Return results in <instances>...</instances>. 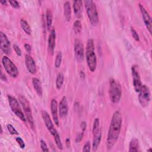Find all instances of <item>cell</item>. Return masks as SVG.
<instances>
[{
	"mask_svg": "<svg viewBox=\"0 0 152 152\" xmlns=\"http://www.w3.org/2000/svg\"><path fill=\"white\" fill-rule=\"evenodd\" d=\"M122 116L119 111H115L112 117L110 126L109 128L106 146L108 150L112 148L117 142L121 129Z\"/></svg>",
	"mask_w": 152,
	"mask_h": 152,
	"instance_id": "obj_1",
	"label": "cell"
},
{
	"mask_svg": "<svg viewBox=\"0 0 152 152\" xmlns=\"http://www.w3.org/2000/svg\"><path fill=\"white\" fill-rule=\"evenodd\" d=\"M86 56L88 67L90 71L94 72L97 66V59L94 51V46L93 40L91 39L88 40L86 49Z\"/></svg>",
	"mask_w": 152,
	"mask_h": 152,
	"instance_id": "obj_2",
	"label": "cell"
},
{
	"mask_svg": "<svg viewBox=\"0 0 152 152\" xmlns=\"http://www.w3.org/2000/svg\"><path fill=\"white\" fill-rule=\"evenodd\" d=\"M109 97L111 102L117 103L119 102L122 96V88L121 84L115 79L110 78L109 82Z\"/></svg>",
	"mask_w": 152,
	"mask_h": 152,
	"instance_id": "obj_3",
	"label": "cell"
},
{
	"mask_svg": "<svg viewBox=\"0 0 152 152\" xmlns=\"http://www.w3.org/2000/svg\"><path fill=\"white\" fill-rule=\"evenodd\" d=\"M84 3L87 16L91 24L93 26L96 25L99 21V16L96 4L91 0L84 1Z\"/></svg>",
	"mask_w": 152,
	"mask_h": 152,
	"instance_id": "obj_4",
	"label": "cell"
},
{
	"mask_svg": "<svg viewBox=\"0 0 152 152\" xmlns=\"http://www.w3.org/2000/svg\"><path fill=\"white\" fill-rule=\"evenodd\" d=\"M19 101L20 102V104H21V106L23 107L24 115L26 116V119L28 122V124H30L31 128L32 129H34V121H33V118L31 110V107L30 106L29 102L27 99V98L22 95H20L18 96Z\"/></svg>",
	"mask_w": 152,
	"mask_h": 152,
	"instance_id": "obj_5",
	"label": "cell"
},
{
	"mask_svg": "<svg viewBox=\"0 0 152 152\" xmlns=\"http://www.w3.org/2000/svg\"><path fill=\"white\" fill-rule=\"evenodd\" d=\"M7 97H8L9 105H10L12 112L19 119H20L22 121L25 122L26 121V116L20 106V104L18 103V100H17V99L11 95H8Z\"/></svg>",
	"mask_w": 152,
	"mask_h": 152,
	"instance_id": "obj_6",
	"label": "cell"
},
{
	"mask_svg": "<svg viewBox=\"0 0 152 152\" xmlns=\"http://www.w3.org/2000/svg\"><path fill=\"white\" fill-rule=\"evenodd\" d=\"M1 61L7 74L12 78H16L18 75V71L12 61L7 56H4Z\"/></svg>",
	"mask_w": 152,
	"mask_h": 152,
	"instance_id": "obj_7",
	"label": "cell"
},
{
	"mask_svg": "<svg viewBox=\"0 0 152 152\" xmlns=\"http://www.w3.org/2000/svg\"><path fill=\"white\" fill-rule=\"evenodd\" d=\"M93 145L92 148L93 151H96L101 141L102 134L100 130L99 125V120L98 118H96L94 121L93 126Z\"/></svg>",
	"mask_w": 152,
	"mask_h": 152,
	"instance_id": "obj_8",
	"label": "cell"
},
{
	"mask_svg": "<svg viewBox=\"0 0 152 152\" xmlns=\"http://www.w3.org/2000/svg\"><path fill=\"white\" fill-rule=\"evenodd\" d=\"M138 95V100L142 107H146L150 102V91L149 88L145 85H142Z\"/></svg>",
	"mask_w": 152,
	"mask_h": 152,
	"instance_id": "obj_9",
	"label": "cell"
},
{
	"mask_svg": "<svg viewBox=\"0 0 152 152\" xmlns=\"http://www.w3.org/2000/svg\"><path fill=\"white\" fill-rule=\"evenodd\" d=\"M42 117L43 118V120L45 124V126H46L47 129H48V131H49L50 134L53 136L54 139L58 137H59V135L56 129H55L48 113L44 110L42 111Z\"/></svg>",
	"mask_w": 152,
	"mask_h": 152,
	"instance_id": "obj_10",
	"label": "cell"
},
{
	"mask_svg": "<svg viewBox=\"0 0 152 152\" xmlns=\"http://www.w3.org/2000/svg\"><path fill=\"white\" fill-rule=\"evenodd\" d=\"M131 73L133 80V86L134 90L137 93H138L141 86L142 83L141 81L140 75L138 69V67L136 65H132L131 67Z\"/></svg>",
	"mask_w": 152,
	"mask_h": 152,
	"instance_id": "obj_11",
	"label": "cell"
},
{
	"mask_svg": "<svg viewBox=\"0 0 152 152\" xmlns=\"http://www.w3.org/2000/svg\"><path fill=\"white\" fill-rule=\"evenodd\" d=\"M74 50L76 59L78 61H82L84 59V46L80 40L75 39Z\"/></svg>",
	"mask_w": 152,
	"mask_h": 152,
	"instance_id": "obj_12",
	"label": "cell"
},
{
	"mask_svg": "<svg viewBox=\"0 0 152 152\" xmlns=\"http://www.w3.org/2000/svg\"><path fill=\"white\" fill-rule=\"evenodd\" d=\"M0 44L2 51L6 55H10L11 51L10 42L6 34L2 31L0 32Z\"/></svg>",
	"mask_w": 152,
	"mask_h": 152,
	"instance_id": "obj_13",
	"label": "cell"
},
{
	"mask_svg": "<svg viewBox=\"0 0 152 152\" xmlns=\"http://www.w3.org/2000/svg\"><path fill=\"white\" fill-rule=\"evenodd\" d=\"M139 8L141 11V13L142 14V19L144 22V24L148 30L149 33L151 34V29H152V26H151V18L148 14V12L147 11L144 7L141 4H139Z\"/></svg>",
	"mask_w": 152,
	"mask_h": 152,
	"instance_id": "obj_14",
	"label": "cell"
},
{
	"mask_svg": "<svg viewBox=\"0 0 152 152\" xmlns=\"http://www.w3.org/2000/svg\"><path fill=\"white\" fill-rule=\"evenodd\" d=\"M58 104L55 99H52L50 101V111L52 115L54 123L57 126H59V119H58Z\"/></svg>",
	"mask_w": 152,
	"mask_h": 152,
	"instance_id": "obj_15",
	"label": "cell"
},
{
	"mask_svg": "<svg viewBox=\"0 0 152 152\" xmlns=\"http://www.w3.org/2000/svg\"><path fill=\"white\" fill-rule=\"evenodd\" d=\"M58 109L60 117L64 118L66 116L68 112V104L67 99L65 96H64L58 104Z\"/></svg>",
	"mask_w": 152,
	"mask_h": 152,
	"instance_id": "obj_16",
	"label": "cell"
},
{
	"mask_svg": "<svg viewBox=\"0 0 152 152\" xmlns=\"http://www.w3.org/2000/svg\"><path fill=\"white\" fill-rule=\"evenodd\" d=\"M25 64L28 72L31 74H34L36 72V66L34 59L32 57L27 54L25 56Z\"/></svg>",
	"mask_w": 152,
	"mask_h": 152,
	"instance_id": "obj_17",
	"label": "cell"
},
{
	"mask_svg": "<svg viewBox=\"0 0 152 152\" xmlns=\"http://www.w3.org/2000/svg\"><path fill=\"white\" fill-rule=\"evenodd\" d=\"M55 39H56V33L55 29H52L50 31V33L48 38V51L50 55H53L54 52L55 46Z\"/></svg>",
	"mask_w": 152,
	"mask_h": 152,
	"instance_id": "obj_18",
	"label": "cell"
},
{
	"mask_svg": "<svg viewBox=\"0 0 152 152\" xmlns=\"http://www.w3.org/2000/svg\"><path fill=\"white\" fill-rule=\"evenodd\" d=\"M73 10H74V14L77 18L81 17L82 11H83V1H74Z\"/></svg>",
	"mask_w": 152,
	"mask_h": 152,
	"instance_id": "obj_19",
	"label": "cell"
},
{
	"mask_svg": "<svg viewBox=\"0 0 152 152\" xmlns=\"http://www.w3.org/2000/svg\"><path fill=\"white\" fill-rule=\"evenodd\" d=\"M32 84L34 90L36 91L37 95L39 96H42L43 94V90L40 80L37 78L34 77L32 78Z\"/></svg>",
	"mask_w": 152,
	"mask_h": 152,
	"instance_id": "obj_20",
	"label": "cell"
},
{
	"mask_svg": "<svg viewBox=\"0 0 152 152\" xmlns=\"http://www.w3.org/2000/svg\"><path fill=\"white\" fill-rule=\"evenodd\" d=\"M140 151L139 141L137 138H133L131 140L129 145V151L137 152Z\"/></svg>",
	"mask_w": 152,
	"mask_h": 152,
	"instance_id": "obj_21",
	"label": "cell"
},
{
	"mask_svg": "<svg viewBox=\"0 0 152 152\" xmlns=\"http://www.w3.org/2000/svg\"><path fill=\"white\" fill-rule=\"evenodd\" d=\"M64 14L66 21H69L71 17V11L69 2L66 1L64 4Z\"/></svg>",
	"mask_w": 152,
	"mask_h": 152,
	"instance_id": "obj_22",
	"label": "cell"
},
{
	"mask_svg": "<svg viewBox=\"0 0 152 152\" xmlns=\"http://www.w3.org/2000/svg\"><path fill=\"white\" fill-rule=\"evenodd\" d=\"M20 25L23 30V31L27 34V35H30L31 33V30L30 28V26L28 24V23L24 20L21 18L20 20Z\"/></svg>",
	"mask_w": 152,
	"mask_h": 152,
	"instance_id": "obj_23",
	"label": "cell"
},
{
	"mask_svg": "<svg viewBox=\"0 0 152 152\" xmlns=\"http://www.w3.org/2000/svg\"><path fill=\"white\" fill-rule=\"evenodd\" d=\"M46 27L48 30H50L52 23V13L50 9H47L46 11Z\"/></svg>",
	"mask_w": 152,
	"mask_h": 152,
	"instance_id": "obj_24",
	"label": "cell"
},
{
	"mask_svg": "<svg viewBox=\"0 0 152 152\" xmlns=\"http://www.w3.org/2000/svg\"><path fill=\"white\" fill-rule=\"evenodd\" d=\"M64 80V77L63 74L59 73L57 75L56 78V87L57 89L59 90L62 87Z\"/></svg>",
	"mask_w": 152,
	"mask_h": 152,
	"instance_id": "obj_25",
	"label": "cell"
},
{
	"mask_svg": "<svg viewBox=\"0 0 152 152\" xmlns=\"http://www.w3.org/2000/svg\"><path fill=\"white\" fill-rule=\"evenodd\" d=\"M82 28V26L81 21L80 20H76L74 21L73 24V30L75 32V33L78 34L81 32Z\"/></svg>",
	"mask_w": 152,
	"mask_h": 152,
	"instance_id": "obj_26",
	"label": "cell"
},
{
	"mask_svg": "<svg viewBox=\"0 0 152 152\" xmlns=\"http://www.w3.org/2000/svg\"><path fill=\"white\" fill-rule=\"evenodd\" d=\"M62 54L61 52H59L56 54L55 60V68H58L60 66V65L61 64V62H62Z\"/></svg>",
	"mask_w": 152,
	"mask_h": 152,
	"instance_id": "obj_27",
	"label": "cell"
},
{
	"mask_svg": "<svg viewBox=\"0 0 152 152\" xmlns=\"http://www.w3.org/2000/svg\"><path fill=\"white\" fill-rule=\"evenodd\" d=\"M7 129H8V131H9V132L12 134V135H17L18 134L17 131L15 129V128L10 124H8L7 125Z\"/></svg>",
	"mask_w": 152,
	"mask_h": 152,
	"instance_id": "obj_28",
	"label": "cell"
},
{
	"mask_svg": "<svg viewBox=\"0 0 152 152\" xmlns=\"http://www.w3.org/2000/svg\"><path fill=\"white\" fill-rule=\"evenodd\" d=\"M131 35L132 36V37L136 40V41H139L140 40V37H139V36L137 33V32L135 31V30L131 27Z\"/></svg>",
	"mask_w": 152,
	"mask_h": 152,
	"instance_id": "obj_29",
	"label": "cell"
},
{
	"mask_svg": "<svg viewBox=\"0 0 152 152\" xmlns=\"http://www.w3.org/2000/svg\"><path fill=\"white\" fill-rule=\"evenodd\" d=\"M40 147L42 151H49V149L48 148V146L46 145V143L43 140H40Z\"/></svg>",
	"mask_w": 152,
	"mask_h": 152,
	"instance_id": "obj_30",
	"label": "cell"
},
{
	"mask_svg": "<svg viewBox=\"0 0 152 152\" xmlns=\"http://www.w3.org/2000/svg\"><path fill=\"white\" fill-rule=\"evenodd\" d=\"M15 140L17 142V143L18 144V145H19V146L21 148H25V143H24V141L23 140V139L21 137H16Z\"/></svg>",
	"mask_w": 152,
	"mask_h": 152,
	"instance_id": "obj_31",
	"label": "cell"
},
{
	"mask_svg": "<svg viewBox=\"0 0 152 152\" xmlns=\"http://www.w3.org/2000/svg\"><path fill=\"white\" fill-rule=\"evenodd\" d=\"M90 142L89 141H87L85 142L84 147H83V151H90Z\"/></svg>",
	"mask_w": 152,
	"mask_h": 152,
	"instance_id": "obj_32",
	"label": "cell"
},
{
	"mask_svg": "<svg viewBox=\"0 0 152 152\" xmlns=\"http://www.w3.org/2000/svg\"><path fill=\"white\" fill-rule=\"evenodd\" d=\"M13 48H14V50L15 52L16 53V54L18 56H21V50L20 48L16 44H14L13 45Z\"/></svg>",
	"mask_w": 152,
	"mask_h": 152,
	"instance_id": "obj_33",
	"label": "cell"
},
{
	"mask_svg": "<svg viewBox=\"0 0 152 152\" xmlns=\"http://www.w3.org/2000/svg\"><path fill=\"white\" fill-rule=\"evenodd\" d=\"M8 2L10 4V5L15 8H20V5L19 3L18 2V1H15V0H13V1H9Z\"/></svg>",
	"mask_w": 152,
	"mask_h": 152,
	"instance_id": "obj_34",
	"label": "cell"
},
{
	"mask_svg": "<svg viewBox=\"0 0 152 152\" xmlns=\"http://www.w3.org/2000/svg\"><path fill=\"white\" fill-rule=\"evenodd\" d=\"M83 135H84V132L83 131L81 133H80V134L77 135V138H76V140H75L77 142H79L80 141H81V140H82V138H83Z\"/></svg>",
	"mask_w": 152,
	"mask_h": 152,
	"instance_id": "obj_35",
	"label": "cell"
},
{
	"mask_svg": "<svg viewBox=\"0 0 152 152\" xmlns=\"http://www.w3.org/2000/svg\"><path fill=\"white\" fill-rule=\"evenodd\" d=\"M24 48H25L26 50L28 53H30V52H31V46H30L29 44H28V43L24 44Z\"/></svg>",
	"mask_w": 152,
	"mask_h": 152,
	"instance_id": "obj_36",
	"label": "cell"
},
{
	"mask_svg": "<svg viewBox=\"0 0 152 152\" xmlns=\"http://www.w3.org/2000/svg\"><path fill=\"white\" fill-rule=\"evenodd\" d=\"M80 126H81V128L83 131L84 132V131H85L86 129V122H84V121L82 122Z\"/></svg>",
	"mask_w": 152,
	"mask_h": 152,
	"instance_id": "obj_37",
	"label": "cell"
},
{
	"mask_svg": "<svg viewBox=\"0 0 152 152\" xmlns=\"http://www.w3.org/2000/svg\"><path fill=\"white\" fill-rule=\"evenodd\" d=\"M1 79L2 80V81H7V78H6V77H5V75H4L3 74V73L1 72Z\"/></svg>",
	"mask_w": 152,
	"mask_h": 152,
	"instance_id": "obj_38",
	"label": "cell"
},
{
	"mask_svg": "<svg viewBox=\"0 0 152 152\" xmlns=\"http://www.w3.org/2000/svg\"><path fill=\"white\" fill-rule=\"evenodd\" d=\"M0 3H1L2 5H7V1H5V0H1V1H0Z\"/></svg>",
	"mask_w": 152,
	"mask_h": 152,
	"instance_id": "obj_39",
	"label": "cell"
},
{
	"mask_svg": "<svg viewBox=\"0 0 152 152\" xmlns=\"http://www.w3.org/2000/svg\"><path fill=\"white\" fill-rule=\"evenodd\" d=\"M147 151H152V150H151V148H150V149H148V150H147Z\"/></svg>",
	"mask_w": 152,
	"mask_h": 152,
	"instance_id": "obj_40",
	"label": "cell"
}]
</instances>
